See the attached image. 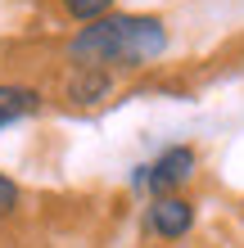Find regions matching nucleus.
<instances>
[{
  "label": "nucleus",
  "instance_id": "5",
  "mask_svg": "<svg viewBox=\"0 0 244 248\" xmlns=\"http://www.w3.org/2000/svg\"><path fill=\"white\" fill-rule=\"evenodd\" d=\"M41 104H46V95L36 91V86L27 81H0V131L23 122V118H36Z\"/></svg>",
  "mask_w": 244,
  "mask_h": 248
},
{
  "label": "nucleus",
  "instance_id": "7",
  "mask_svg": "<svg viewBox=\"0 0 244 248\" xmlns=\"http://www.w3.org/2000/svg\"><path fill=\"white\" fill-rule=\"evenodd\" d=\"M18 203H23V189H18V181L0 171V221H9V217L18 212Z\"/></svg>",
  "mask_w": 244,
  "mask_h": 248
},
{
  "label": "nucleus",
  "instance_id": "2",
  "mask_svg": "<svg viewBox=\"0 0 244 248\" xmlns=\"http://www.w3.org/2000/svg\"><path fill=\"white\" fill-rule=\"evenodd\" d=\"M195 167H199V154L190 149V144H167L154 163H140L136 167L131 189H140V194H149V199L181 194V185L195 176Z\"/></svg>",
  "mask_w": 244,
  "mask_h": 248
},
{
  "label": "nucleus",
  "instance_id": "3",
  "mask_svg": "<svg viewBox=\"0 0 244 248\" xmlns=\"http://www.w3.org/2000/svg\"><path fill=\"white\" fill-rule=\"evenodd\" d=\"M145 230L163 244H177L195 230V203L185 194H163V199H149L145 208Z\"/></svg>",
  "mask_w": 244,
  "mask_h": 248
},
{
  "label": "nucleus",
  "instance_id": "6",
  "mask_svg": "<svg viewBox=\"0 0 244 248\" xmlns=\"http://www.w3.org/2000/svg\"><path fill=\"white\" fill-rule=\"evenodd\" d=\"M113 5H118V0H59V9L73 23H95V18H104V14H113Z\"/></svg>",
  "mask_w": 244,
  "mask_h": 248
},
{
  "label": "nucleus",
  "instance_id": "8",
  "mask_svg": "<svg viewBox=\"0 0 244 248\" xmlns=\"http://www.w3.org/2000/svg\"><path fill=\"white\" fill-rule=\"evenodd\" d=\"M149 248H154V244H149Z\"/></svg>",
  "mask_w": 244,
  "mask_h": 248
},
{
  "label": "nucleus",
  "instance_id": "1",
  "mask_svg": "<svg viewBox=\"0 0 244 248\" xmlns=\"http://www.w3.org/2000/svg\"><path fill=\"white\" fill-rule=\"evenodd\" d=\"M167 23L159 14H104L81 23L64 46L73 68H104V72H136L167 54Z\"/></svg>",
  "mask_w": 244,
  "mask_h": 248
},
{
  "label": "nucleus",
  "instance_id": "4",
  "mask_svg": "<svg viewBox=\"0 0 244 248\" xmlns=\"http://www.w3.org/2000/svg\"><path fill=\"white\" fill-rule=\"evenodd\" d=\"M109 91H113V72H104V68H73V72H68V81H64V99H68V104H77V108L104 104Z\"/></svg>",
  "mask_w": 244,
  "mask_h": 248
}]
</instances>
